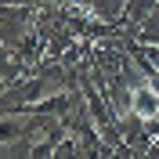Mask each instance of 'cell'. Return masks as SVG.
I'll use <instances>...</instances> for the list:
<instances>
[{
	"instance_id": "1",
	"label": "cell",
	"mask_w": 159,
	"mask_h": 159,
	"mask_svg": "<svg viewBox=\"0 0 159 159\" xmlns=\"http://www.w3.org/2000/svg\"><path fill=\"white\" fill-rule=\"evenodd\" d=\"M90 11H94L98 18L116 22V25H119V18L127 15V0H90Z\"/></svg>"
}]
</instances>
